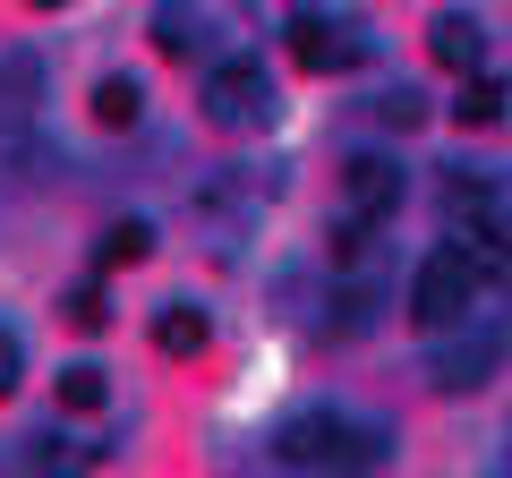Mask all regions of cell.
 Listing matches in <instances>:
<instances>
[{
  "label": "cell",
  "mask_w": 512,
  "mask_h": 478,
  "mask_svg": "<svg viewBox=\"0 0 512 478\" xmlns=\"http://www.w3.org/2000/svg\"><path fill=\"white\" fill-rule=\"evenodd\" d=\"M367 257H376V222H359V214H342V231H333V265H342V274H359Z\"/></svg>",
  "instance_id": "16"
},
{
  "label": "cell",
  "mask_w": 512,
  "mask_h": 478,
  "mask_svg": "<svg viewBox=\"0 0 512 478\" xmlns=\"http://www.w3.org/2000/svg\"><path fill=\"white\" fill-rule=\"evenodd\" d=\"M154 52L197 60V52H205V9H180V0H163V9H154Z\"/></svg>",
  "instance_id": "10"
},
{
  "label": "cell",
  "mask_w": 512,
  "mask_h": 478,
  "mask_svg": "<svg viewBox=\"0 0 512 478\" xmlns=\"http://www.w3.org/2000/svg\"><path fill=\"white\" fill-rule=\"evenodd\" d=\"M504 350H512V333H504V316H461V325H444V333H427V376H436L444 393H478L495 368H504Z\"/></svg>",
  "instance_id": "2"
},
{
  "label": "cell",
  "mask_w": 512,
  "mask_h": 478,
  "mask_svg": "<svg viewBox=\"0 0 512 478\" xmlns=\"http://www.w3.org/2000/svg\"><path fill=\"white\" fill-rule=\"evenodd\" d=\"M94 257H103L111 274H120V265H146V257H154V222H137V214H128V222H111Z\"/></svg>",
  "instance_id": "13"
},
{
  "label": "cell",
  "mask_w": 512,
  "mask_h": 478,
  "mask_svg": "<svg viewBox=\"0 0 512 478\" xmlns=\"http://www.w3.org/2000/svg\"><path fill=\"white\" fill-rule=\"evenodd\" d=\"M35 9H60V0H35Z\"/></svg>",
  "instance_id": "20"
},
{
  "label": "cell",
  "mask_w": 512,
  "mask_h": 478,
  "mask_svg": "<svg viewBox=\"0 0 512 478\" xmlns=\"http://www.w3.org/2000/svg\"><path fill=\"white\" fill-rule=\"evenodd\" d=\"M402 163L393 154H350L342 163V214H359V222H384L393 205H402Z\"/></svg>",
  "instance_id": "6"
},
{
  "label": "cell",
  "mask_w": 512,
  "mask_h": 478,
  "mask_svg": "<svg viewBox=\"0 0 512 478\" xmlns=\"http://www.w3.org/2000/svg\"><path fill=\"white\" fill-rule=\"evenodd\" d=\"M444 214H453V231H504V188L487 171H453L444 180Z\"/></svg>",
  "instance_id": "7"
},
{
  "label": "cell",
  "mask_w": 512,
  "mask_h": 478,
  "mask_svg": "<svg viewBox=\"0 0 512 478\" xmlns=\"http://www.w3.org/2000/svg\"><path fill=\"white\" fill-rule=\"evenodd\" d=\"M461 129H495V120H504V111H512V86H504V77H487V69H470V86H461Z\"/></svg>",
  "instance_id": "11"
},
{
  "label": "cell",
  "mask_w": 512,
  "mask_h": 478,
  "mask_svg": "<svg viewBox=\"0 0 512 478\" xmlns=\"http://www.w3.org/2000/svg\"><path fill=\"white\" fill-rule=\"evenodd\" d=\"M103 316H111V308H103V291H94V282H86V291H69V325H77V333H94Z\"/></svg>",
  "instance_id": "19"
},
{
  "label": "cell",
  "mask_w": 512,
  "mask_h": 478,
  "mask_svg": "<svg viewBox=\"0 0 512 478\" xmlns=\"http://www.w3.org/2000/svg\"><path fill=\"white\" fill-rule=\"evenodd\" d=\"M205 333H214V325H205V308H197V299H171V308L154 316V350H163V359H197V350H205Z\"/></svg>",
  "instance_id": "9"
},
{
  "label": "cell",
  "mask_w": 512,
  "mask_h": 478,
  "mask_svg": "<svg viewBox=\"0 0 512 478\" xmlns=\"http://www.w3.org/2000/svg\"><path fill=\"white\" fill-rule=\"evenodd\" d=\"M478 308H487V282H478V265L444 239L436 257L419 265V282H410V316H419V333H444V325H461V316H478Z\"/></svg>",
  "instance_id": "3"
},
{
  "label": "cell",
  "mask_w": 512,
  "mask_h": 478,
  "mask_svg": "<svg viewBox=\"0 0 512 478\" xmlns=\"http://www.w3.org/2000/svg\"><path fill=\"white\" fill-rule=\"evenodd\" d=\"M205 120H214V129H265V120H274V77L256 69L248 52L214 60V69H205Z\"/></svg>",
  "instance_id": "5"
},
{
  "label": "cell",
  "mask_w": 512,
  "mask_h": 478,
  "mask_svg": "<svg viewBox=\"0 0 512 478\" xmlns=\"http://www.w3.org/2000/svg\"><path fill=\"white\" fill-rule=\"evenodd\" d=\"M427 52H436L444 69H478V60H487V35H478L470 9H444V18L427 26Z\"/></svg>",
  "instance_id": "8"
},
{
  "label": "cell",
  "mask_w": 512,
  "mask_h": 478,
  "mask_svg": "<svg viewBox=\"0 0 512 478\" xmlns=\"http://www.w3.org/2000/svg\"><path fill=\"white\" fill-rule=\"evenodd\" d=\"M274 453L308 478H376L384 470V427L342 419V410H299V419H282Z\"/></svg>",
  "instance_id": "1"
},
{
  "label": "cell",
  "mask_w": 512,
  "mask_h": 478,
  "mask_svg": "<svg viewBox=\"0 0 512 478\" xmlns=\"http://www.w3.org/2000/svg\"><path fill=\"white\" fill-rule=\"evenodd\" d=\"M60 402H69V410H103L111 402V376L94 368V359H77V368H60Z\"/></svg>",
  "instance_id": "15"
},
{
  "label": "cell",
  "mask_w": 512,
  "mask_h": 478,
  "mask_svg": "<svg viewBox=\"0 0 512 478\" xmlns=\"http://www.w3.org/2000/svg\"><path fill=\"white\" fill-rule=\"evenodd\" d=\"M384 120H393V129H419V120H427V103H419V94H410V86H393V94H384Z\"/></svg>",
  "instance_id": "18"
},
{
  "label": "cell",
  "mask_w": 512,
  "mask_h": 478,
  "mask_svg": "<svg viewBox=\"0 0 512 478\" xmlns=\"http://www.w3.org/2000/svg\"><path fill=\"white\" fill-rule=\"evenodd\" d=\"M137 111H146V86H137V77H103V86H94V120H103V129H137Z\"/></svg>",
  "instance_id": "12"
},
{
  "label": "cell",
  "mask_w": 512,
  "mask_h": 478,
  "mask_svg": "<svg viewBox=\"0 0 512 478\" xmlns=\"http://www.w3.org/2000/svg\"><path fill=\"white\" fill-rule=\"evenodd\" d=\"M18 385H26V350H18V333L0 325V402H9Z\"/></svg>",
  "instance_id": "17"
},
{
  "label": "cell",
  "mask_w": 512,
  "mask_h": 478,
  "mask_svg": "<svg viewBox=\"0 0 512 478\" xmlns=\"http://www.w3.org/2000/svg\"><path fill=\"white\" fill-rule=\"evenodd\" d=\"M94 461H103V453H94L86 436H43V453H35V470H43V478H86Z\"/></svg>",
  "instance_id": "14"
},
{
  "label": "cell",
  "mask_w": 512,
  "mask_h": 478,
  "mask_svg": "<svg viewBox=\"0 0 512 478\" xmlns=\"http://www.w3.org/2000/svg\"><path fill=\"white\" fill-rule=\"evenodd\" d=\"M291 60L316 69V77L359 69V60H367V26L342 18V9H325V0H299V9H291Z\"/></svg>",
  "instance_id": "4"
}]
</instances>
